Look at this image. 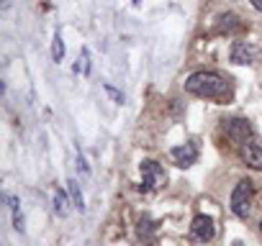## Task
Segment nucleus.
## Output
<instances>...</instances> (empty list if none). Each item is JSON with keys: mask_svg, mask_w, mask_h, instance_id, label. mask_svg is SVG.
Masks as SVG:
<instances>
[{"mask_svg": "<svg viewBox=\"0 0 262 246\" xmlns=\"http://www.w3.org/2000/svg\"><path fill=\"white\" fill-rule=\"evenodd\" d=\"M54 213L62 215V218L70 213V203H67V195L62 190H54Z\"/></svg>", "mask_w": 262, "mask_h": 246, "instance_id": "12", "label": "nucleus"}, {"mask_svg": "<svg viewBox=\"0 0 262 246\" xmlns=\"http://www.w3.org/2000/svg\"><path fill=\"white\" fill-rule=\"evenodd\" d=\"M142 180H144L142 187H144L147 192H155V190L165 187L167 175H165V169H162L155 159H144V162H142Z\"/></svg>", "mask_w": 262, "mask_h": 246, "instance_id": "4", "label": "nucleus"}, {"mask_svg": "<svg viewBox=\"0 0 262 246\" xmlns=\"http://www.w3.org/2000/svg\"><path fill=\"white\" fill-rule=\"evenodd\" d=\"M242 29H244V23H242V18H239L236 13H224V16H219V18H216V26H213L216 34H236V31H242Z\"/></svg>", "mask_w": 262, "mask_h": 246, "instance_id": "8", "label": "nucleus"}, {"mask_svg": "<svg viewBox=\"0 0 262 246\" xmlns=\"http://www.w3.org/2000/svg\"><path fill=\"white\" fill-rule=\"evenodd\" d=\"M52 59L54 62H62L64 59V41H62V34L54 31V39H52Z\"/></svg>", "mask_w": 262, "mask_h": 246, "instance_id": "13", "label": "nucleus"}, {"mask_svg": "<svg viewBox=\"0 0 262 246\" xmlns=\"http://www.w3.org/2000/svg\"><path fill=\"white\" fill-rule=\"evenodd\" d=\"M8 203H11V213H13V228L16 231H26V226H24V213H21V203H18V198H8Z\"/></svg>", "mask_w": 262, "mask_h": 246, "instance_id": "10", "label": "nucleus"}, {"mask_svg": "<svg viewBox=\"0 0 262 246\" xmlns=\"http://www.w3.org/2000/svg\"><path fill=\"white\" fill-rule=\"evenodd\" d=\"M252 198H254V182L252 180H239L234 192H231V210L239 218H247L252 210Z\"/></svg>", "mask_w": 262, "mask_h": 246, "instance_id": "2", "label": "nucleus"}, {"mask_svg": "<svg viewBox=\"0 0 262 246\" xmlns=\"http://www.w3.org/2000/svg\"><path fill=\"white\" fill-rule=\"evenodd\" d=\"M244 162L252 167V169H262V139H252L249 144H244Z\"/></svg>", "mask_w": 262, "mask_h": 246, "instance_id": "9", "label": "nucleus"}, {"mask_svg": "<svg viewBox=\"0 0 262 246\" xmlns=\"http://www.w3.org/2000/svg\"><path fill=\"white\" fill-rule=\"evenodd\" d=\"M185 92H190V95H195V97L216 100V103H229V100L234 97L231 82H229L224 75L211 72V69L193 72V75L185 80Z\"/></svg>", "mask_w": 262, "mask_h": 246, "instance_id": "1", "label": "nucleus"}, {"mask_svg": "<svg viewBox=\"0 0 262 246\" xmlns=\"http://www.w3.org/2000/svg\"><path fill=\"white\" fill-rule=\"evenodd\" d=\"M103 90H105V92H108V95H111V97H113L116 103H123V95H121V92H118L116 87H111V85H103Z\"/></svg>", "mask_w": 262, "mask_h": 246, "instance_id": "16", "label": "nucleus"}, {"mask_svg": "<svg viewBox=\"0 0 262 246\" xmlns=\"http://www.w3.org/2000/svg\"><path fill=\"white\" fill-rule=\"evenodd\" d=\"M75 69H77V72L82 69V75H85V77L90 75V52H88V49H82V52H80V57H77V67H75Z\"/></svg>", "mask_w": 262, "mask_h": 246, "instance_id": "14", "label": "nucleus"}, {"mask_svg": "<svg viewBox=\"0 0 262 246\" xmlns=\"http://www.w3.org/2000/svg\"><path fill=\"white\" fill-rule=\"evenodd\" d=\"M259 231H262V223H259Z\"/></svg>", "mask_w": 262, "mask_h": 246, "instance_id": "19", "label": "nucleus"}, {"mask_svg": "<svg viewBox=\"0 0 262 246\" xmlns=\"http://www.w3.org/2000/svg\"><path fill=\"white\" fill-rule=\"evenodd\" d=\"M67 185H70V198H72V208H77V210H85V198H82V190H80V185H77L75 180H70Z\"/></svg>", "mask_w": 262, "mask_h": 246, "instance_id": "11", "label": "nucleus"}, {"mask_svg": "<svg viewBox=\"0 0 262 246\" xmlns=\"http://www.w3.org/2000/svg\"><path fill=\"white\" fill-rule=\"evenodd\" d=\"M249 3H252V8H254V11H259V13H262V0H249Z\"/></svg>", "mask_w": 262, "mask_h": 246, "instance_id": "18", "label": "nucleus"}, {"mask_svg": "<svg viewBox=\"0 0 262 246\" xmlns=\"http://www.w3.org/2000/svg\"><path fill=\"white\" fill-rule=\"evenodd\" d=\"M224 131H226V136L234 144H242V146L254 139V129H252V123L247 118H229V120H224Z\"/></svg>", "mask_w": 262, "mask_h": 246, "instance_id": "3", "label": "nucleus"}, {"mask_svg": "<svg viewBox=\"0 0 262 246\" xmlns=\"http://www.w3.org/2000/svg\"><path fill=\"white\" fill-rule=\"evenodd\" d=\"M190 233H193V238H195V241L208 243V241L216 236L213 220H211L208 215H195V218H193V223H190Z\"/></svg>", "mask_w": 262, "mask_h": 246, "instance_id": "7", "label": "nucleus"}, {"mask_svg": "<svg viewBox=\"0 0 262 246\" xmlns=\"http://www.w3.org/2000/svg\"><path fill=\"white\" fill-rule=\"evenodd\" d=\"M229 59L234 64H257L262 59V52L252 41H234L231 44V52H229Z\"/></svg>", "mask_w": 262, "mask_h": 246, "instance_id": "5", "label": "nucleus"}, {"mask_svg": "<svg viewBox=\"0 0 262 246\" xmlns=\"http://www.w3.org/2000/svg\"><path fill=\"white\" fill-rule=\"evenodd\" d=\"M152 231H155V223L144 215L142 223H139V236H142V238H152Z\"/></svg>", "mask_w": 262, "mask_h": 246, "instance_id": "15", "label": "nucleus"}, {"mask_svg": "<svg viewBox=\"0 0 262 246\" xmlns=\"http://www.w3.org/2000/svg\"><path fill=\"white\" fill-rule=\"evenodd\" d=\"M170 157H172V162L178 164V167H193L195 162H198V146L193 144V141H188V144H180V146H175L172 152H170Z\"/></svg>", "mask_w": 262, "mask_h": 246, "instance_id": "6", "label": "nucleus"}, {"mask_svg": "<svg viewBox=\"0 0 262 246\" xmlns=\"http://www.w3.org/2000/svg\"><path fill=\"white\" fill-rule=\"evenodd\" d=\"M77 169H80V172H85V175L90 172V169H88V162H85L82 157H77Z\"/></svg>", "mask_w": 262, "mask_h": 246, "instance_id": "17", "label": "nucleus"}]
</instances>
